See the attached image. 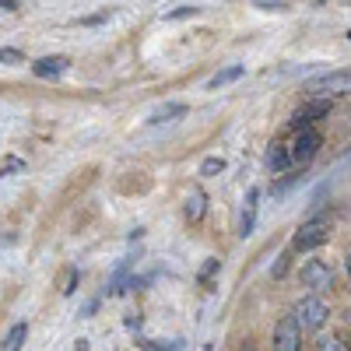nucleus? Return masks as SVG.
Here are the masks:
<instances>
[{
    "mask_svg": "<svg viewBox=\"0 0 351 351\" xmlns=\"http://www.w3.org/2000/svg\"><path fill=\"white\" fill-rule=\"evenodd\" d=\"M243 74H246V67H228V71L215 74V77L208 81V88H221V84H228V81H236V77H243Z\"/></svg>",
    "mask_w": 351,
    "mask_h": 351,
    "instance_id": "4468645a",
    "label": "nucleus"
},
{
    "mask_svg": "<svg viewBox=\"0 0 351 351\" xmlns=\"http://www.w3.org/2000/svg\"><path fill=\"white\" fill-rule=\"evenodd\" d=\"M25 337H28V324H25V319H21V324H14V327L8 330V337L0 341V351H21Z\"/></svg>",
    "mask_w": 351,
    "mask_h": 351,
    "instance_id": "9b49d317",
    "label": "nucleus"
},
{
    "mask_svg": "<svg viewBox=\"0 0 351 351\" xmlns=\"http://www.w3.org/2000/svg\"><path fill=\"white\" fill-rule=\"evenodd\" d=\"M274 351H302V330L295 324V316H281L274 327Z\"/></svg>",
    "mask_w": 351,
    "mask_h": 351,
    "instance_id": "0eeeda50",
    "label": "nucleus"
},
{
    "mask_svg": "<svg viewBox=\"0 0 351 351\" xmlns=\"http://www.w3.org/2000/svg\"><path fill=\"white\" fill-rule=\"evenodd\" d=\"M0 11H21L18 4H11V0H0Z\"/></svg>",
    "mask_w": 351,
    "mask_h": 351,
    "instance_id": "412c9836",
    "label": "nucleus"
},
{
    "mask_svg": "<svg viewBox=\"0 0 351 351\" xmlns=\"http://www.w3.org/2000/svg\"><path fill=\"white\" fill-rule=\"evenodd\" d=\"M186 112V106H165V109H158V112H152L148 116V123H169V120H180V116Z\"/></svg>",
    "mask_w": 351,
    "mask_h": 351,
    "instance_id": "ddd939ff",
    "label": "nucleus"
},
{
    "mask_svg": "<svg viewBox=\"0 0 351 351\" xmlns=\"http://www.w3.org/2000/svg\"><path fill=\"white\" fill-rule=\"evenodd\" d=\"M67 67H71L67 56H39V60L32 64V74H36V77H49V81H56V77H64V74H67Z\"/></svg>",
    "mask_w": 351,
    "mask_h": 351,
    "instance_id": "6e6552de",
    "label": "nucleus"
},
{
    "mask_svg": "<svg viewBox=\"0 0 351 351\" xmlns=\"http://www.w3.org/2000/svg\"><path fill=\"white\" fill-rule=\"evenodd\" d=\"M215 271H218V260H208V263H204V271H200V281H208Z\"/></svg>",
    "mask_w": 351,
    "mask_h": 351,
    "instance_id": "6ab92c4d",
    "label": "nucleus"
},
{
    "mask_svg": "<svg viewBox=\"0 0 351 351\" xmlns=\"http://www.w3.org/2000/svg\"><path fill=\"white\" fill-rule=\"evenodd\" d=\"M306 92L316 99H330V95H351V71H330L306 81Z\"/></svg>",
    "mask_w": 351,
    "mask_h": 351,
    "instance_id": "7ed1b4c3",
    "label": "nucleus"
},
{
    "mask_svg": "<svg viewBox=\"0 0 351 351\" xmlns=\"http://www.w3.org/2000/svg\"><path fill=\"white\" fill-rule=\"evenodd\" d=\"M334 236V221L327 215H313L295 228V250H319L324 243H330Z\"/></svg>",
    "mask_w": 351,
    "mask_h": 351,
    "instance_id": "f03ea898",
    "label": "nucleus"
},
{
    "mask_svg": "<svg viewBox=\"0 0 351 351\" xmlns=\"http://www.w3.org/2000/svg\"><path fill=\"white\" fill-rule=\"evenodd\" d=\"M256 8H260V11H288V4H267V0H260Z\"/></svg>",
    "mask_w": 351,
    "mask_h": 351,
    "instance_id": "aec40b11",
    "label": "nucleus"
},
{
    "mask_svg": "<svg viewBox=\"0 0 351 351\" xmlns=\"http://www.w3.org/2000/svg\"><path fill=\"white\" fill-rule=\"evenodd\" d=\"M316 351H351V348H348V341H344V337H337V334H330V337H319V344H316Z\"/></svg>",
    "mask_w": 351,
    "mask_h": 351,
    "instance_id": "2eb2a0df",
    "label": "nucleus"
},
{
    "mask_svg": "<svg viewBox=\"0 0 351 351\" xmlns=\"http://www.w3.org/2000/svg\"><path fill=\"white\" fill-rule=\"evenodd\" d=\"M319 148H324V137H319V130H316V127L299 130V134H295V144L288 148L291 165H309V162L316 158V152H319Z\"/></svg>",
    "mask_w": 351,
    "mask_h": 351,
    "instance_id": "39448f33",
    "label": "nucleus"
},
{
    "mask_svg": "<svg viewBox=\"0 0 351 351\" xmlns=\"http://www.w3.org/2000/svg\"><path fill=\"white\" fill-rule=\"evenodd\" d=\"M299 278H302V285L313 291V295H324V291L334 288V267H330L327 260H319V256H313V260L302 263Z\"/></svg>",
    "mask_w": 351,
    "mask_h": 351,
    "instance_id": "20e7f679",
    "label": "nucleus"
},
{
    "mask_svg": "<svg viewBox=\"0 0 351 351\" xmlns=\"http://www.w3.org/2000/svg\"><path fill=\"white\" fill-rule=\"evenodd\" d=\"M0 64H21V53L18 49H0Z\"/></svg>",
    "mask_w": 351,
    "mask_h": 351,
    "instance_id": "a211bd4d",
    "label": "nucleus"
},
{
    "mask_svg": "<svg viewBox=\"0 0 351 351\" xmlns=\"http://www.w3.org/2000/svg\"><path fill=\"white\" fill-rule=\"evenodd\" d=\"M193 14H197V8H190V4H183V8H172V11L165 14V18H169V21H176V18H193Z\"/></svg>",
    "mask_w": 351,
    "mask_h": 351,
    "instance_id": "f3484780",
    "label": "nucleus"
},
{
    "mask_svg": "<svg viewBox=\"0 0 351 351\" xmlns=\"http://www.w3.org/2000/svg\"><path fill=\"white\" fill-rule=\"evenodd\" d=\"M348 39H351V32H348Z\"/></svg>",
    "mask_w": 351,
    "mask_h": 351,
    "instance_id": "5701e85b",
    "label": "nucleus"
},
{
    "mask_svg": "<svg viewBox=\"0 0 351 351\" xmlns=\"http://www.w3.org/2000/svg\"><path fill=\"white\" fill-rule=\"evenodd\" d=\"M267 165H271L274 172H285V169L291 165V155H288V148H281V144H271V152H267Z\"/></svg>",
    "mask_w": 351,
    "mask_h": 351,
    "instance_id": "f8f14e48",
    "label": "nucleus"
},
{
    "mask_svg": "<svg viewBox=\"0 0 351 351\" xmlns=\"http://www.w3.org/2000/svg\"><path fill=\"white\" fill-rule=\"evenodd\" d=\"M256 204H260V190H250V193H246V204H243L239 236H250V232H253V225H256Z\"/></svg>",
    "mask_w": 351,
    "mask_h": 351,
    "instance_id": "9d476101",
    "label": "nucleus"
},
{
    "mask_svg": "<svg viewBox=\"0 0 351 351\" xmlns=\"http://www.w3.org/2000/svg\"><path fill=\"white\" fill-rule=\"evenodd\" d=\"M218 172H225V162H221V158H204L200 176H218Z\"/></svg>",
    "mask_w": 351,
    "mask_h": 351,
    "instance_id": "dca6fc26",
    "label": "nucleus"
},
{
    "mask_svg": "<svg viewBox=\"0 0 351 351\" xmlns=\"http://www.w3.org/2000/svg\"><path fill=\"white\" fill-rule=\"evenodd\" d=\"M344 267H348V278H351V253L344 256Z\"/></svg>",
    "mask_w": 351,
    "mask_h": 351,
    "instance_id": "4be33fe9",
    "label": "nucleus"
},
{
    "mask_svg": "<svg viewBox=\"0 0 351 351\" xmlns=\"http://www.w3.org/2000/svg\"><path fill=\"white\" fill-rule=\"evenodd\" d=\"M295 324L302 334H316V330H324L327 327V319H330V306L324 295H306L299 306H295Z\"/></svg>",
    "mask_w": 351,
    "mask_h": 351,
    "instance_id": "f257e3e1",
    "label": "nucleus"
},
{
    "mask_svg": "<svg viewBox=\"0 0 351 351\" xmlns=\"http://www.w3.org/2000/svg\"><path fill=\"white\" fill-rule=\"evenodd\" d=\"M330 109H334V102L330 99H309L295 116H291V130H309L316 120H327V116H330Z\"/></svg>",
    "mask_w": 351,
    "mask_h": 351,
    "instance_id": "423d86ee",
    "label": "nucleus"
},
{
    "mask_svg": "<svg viewBox=\"0 0 351 351\" xmlns=\"http://www.w3.org/2000/svg\"><path fill=\"white\" fill-rule=\"evenodd\" d=\"M204 211H208V193H204L200 186H193V190H190V197H186L183 215H186V221H200V218H204Z\"/></svg>",
    "mask_w": 351,
    "mask_h": 351,
    "instance_id": "1a4fd4ad",
    "label": "nucleus"
}]
</instances>
